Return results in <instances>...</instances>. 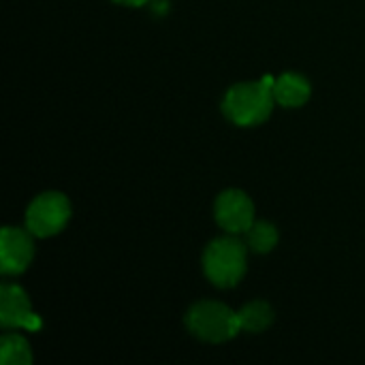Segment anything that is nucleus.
<instances>
[{"instance_id":"f257e3e1","label":"nucleus","mask_w":365,"mask_h":365,"mask_svg":"<svg viewBox=\"0 0 365 365\" xmlns=\"http://www.w3.org/2000/svg\"><path fill=\"white\" fill-rule=\"evenodd\" d=\"M274 77H263L261 81H248L233 86L225 101V115L237 126H255L269 118L274 109Z\"/></svg>"},{"instance_id":"f03ea898","label":"nucleus","mask_w":365,"mask_h":365,"mask_svg":"<svg viewBox=\"0 0 365 365\" xmlns=\"http://www.w3.org/2000/svg\"><path fill=\"white\" fill-rule=\"evenodd\" d=\"M203 269L216 287H235L246 274V246L233 237L214 240L203 255Z\"/></svg>"},{"instance_id":"7ed1b4c3","label":"nucleus","mask_w":365,"mask_h":365,"mask_svg":"<svg viewBox=\"0 0 365 365\" xmlns=\"http://www.w3.org/2000/svg\"><path fill=\"white\" fill-rule=\"evenodd\" d=\"M188 329L205 342H227L242 331L240 314L218 302H199L186 317Z\"/></svg>"},{"instance_id":"20e7f679","label":"nucleus","mask_w":365,"mask_h":365,"mask_svg":"<svg viewBox=\"0 0 365 365\" xmlns=\"http://www.w3.org/2000/svg\"><path fill=\"white\" fill-rule=\"evenodd\" d=\"M71 216V203L60 192H45L36 197L26 212V227L36 237H49L64 229Z\"/></svg>"},{"instance_id":"39448f33","label":"nucleus","mask_w":365,"mask_h":365,"mask_svg":"<svg viewBox=\"0 0 365 365\" xmlns=\"http://www.w3.org/2000/svg\"><path fill=\"white\" fill-rule=\"evenodd\" d=\"M0 321L4 329H41V319L34 314L28 295L17 284H2L0 289Z\"/></svg>"},{"instance_id":"423d86ee","label":"nucleus","mask_w":365,"mask_h":365,"mask_svg":"<svg viewBox=\"0 0 365 365\" xmlns=\"http://www.w3.org/2000/svg\"><path fill=\"white\" fill-rule=\"evenodd\" d=\"M216 220L229 233H246L255 222V205L242 190H225L216 199Z\"/></svg>"},{"instance_id":"0eeeda50","label":"nucleus","mask_w":365,"mask_h":365,"mask_svg":"<svg viewBox=\"0 0 365 365\" xmlns=\"http://www.w3.org/2000/svg\"><path fill=\"white\" fill-rule=\"evenodd\" d=\"M30 231H21L15 227H4L0 233V269L6 276L21 274L32 257H34V246L30 240Z\"/></svg>"},{"instance_id":"6e6552de","label":"nucleus","mask_w":365,"mask_h":365,"mask_svg":"<svg viewBox=\"0 0 365 365\" xmlns=\"http://www.w3.org/2000/svg\"><path fill=\"white\" fill-rule=\"evenodd\" d=\"M274 98L284 107H302L310 98V83L299 73H284L274 81Z\"/></svg>"},{"instance_id":"1a4fd4ad","label":"nucleus","mask_w":365,"mask_h":365,"mask_svg":"<svg viewBox=\"0 0 365 365\" xmlns=\"http://www.w3.org/2000/svg\"><path fill=\"white\" fill-rule=\"evenodd\" d=\"M237 314H240L242 331H250V334H259L267 329L274 321V310L265 302H250Z\"/></svg>"},{"instance_id":"9d476101","label":"nucleus","mask_w":365,"mask_h":365,"mask_svg":"<svg viewBox=\"0 0 365 365\" xmlns=\"http://www.w3.org/2000/svg\"><path fill=\"white\" fill-rule=\"evenodd\" d=\"M0 359L4 365H28L32 361V353L21 336L6 334L0 342Z\"/></svg>"},{"instance_id":"9b49d317","label":"nucleus","mask_w":365,"mask_h":365,"mask_svg":"<svg viewBox=\"0 0 365 365\" xmlns=\"http://www.w3.org/2000/svg\"><path fill=\"white\" fill-rule=\"evenodd\" d=\"M248 237V246L255 252H269L276 244H278V231L274 225L265 222V220H255L252 227L246 231Z\"/></svg>"},{"instance_id":"f8f14e48","label":"nucleus","mask_w":365,"mask_h":365,"mask_svg":"<svg viewBox=\"0 0 365 365\" xmlns=\"http://www.w3.org/2000/svg\"><path fill=\"white\" fill-rule=\"evenodd\" d=\"M115 2L126 4V6H143V4H148L150 0H115Z\"/></svg>"}]
</instances>
